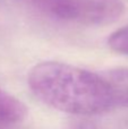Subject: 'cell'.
<instances>
[{"mask_svg":"<svg viewBox=\"0 0 128 129\" xmlns=\"http://www.w3.org/2000/svg\"><path fill=\"white\" fill-rule=\"evenodd\" d=\"M27 84L45 105L74 116H99L128 108V68L88 70L59 61L33 67Z\"/></svg>","mask_w":128,"mask_h":129,"instance_id":"6da1fadb","label":"cell"},{"mask_svg":"<svg viewBox=\"0 0 128 129\" xmlns=\"http://www.w3.org/2000/svg\"><path fill=\"white\" fill-rule=\"evenodd\" d=\"M41 11L62 22L103 26L122 16V0H31Z\"/></svg>","mask_w":128,"mask_h":129,"instance_id":"7a4b0ae2","label":"cell"},{"mask_svg":"<svg viewBox=\"0 0 128 129\" xmlns=\"http://www.w3.org/2000/svg\"><path fill=\"white\" fill-rule=\"evenodd\" d=\"M27 116L25 103L0 87V129L20 123Z\"/></svg>","mask_w":128,"mask_h":129,"instance_id":"3957f363","label":"cell"},{"mask_svg":"<svg viewBox=\"0 0 128 129\" xmlns=\"http://www.w3.org/2000/svg\"><path fill=\"white\" fill-rule=\"evenodd\" d=\"M108 45L115 52L128 56V25L117 29L109 36Z\"/></svg>","mask_w":128,"mask_h":129,"instance_id":"277c9868","label":"cell"}]
</instances>
